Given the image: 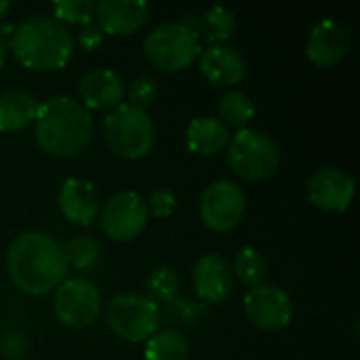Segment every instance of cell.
<instances>
[{
    "label": "cell",
    "mask_w": 360,
    "mask_h": 360,
    "mask_svg": "<svg viewBox=\"0 0 360 360\" xmlns=\"http://www.w3.org/2000/svg\"><path fill=\"white\" fill-rule=\"evenodd\" d=\"M6 270L13 285L25 295H46L57 289L68 274L61 245L42 232L15 236L6 253Z\"/></svg>",
    "instance_id": "obj_1"
},
{
    "label": "cell",
    "mask_w": 360,
    "mask_h": 360,
    "mask_svg": "<svg viewBox=\"0 0 360 360\" xmlns=\"http://www.w3.org/2000/svg\"><path fill=\"white\" fill-rule=\"evenodd\" d=\"M93 116L68 95H55L38 105L34 135L38 146L57 158H72L84 152L93 139Z\"/></svg>",
    "instance_id": "obj_2"
},
{
    "label": "cell",
    "mask_w": 360,
    "mask_h": 360,
    "mask_svg": "<svg viewBox=\"0 0 360 360\" xmlns=\"http://www.w3.org/2000/svg\"><path fill=\"white\" fill-rule=\"evenodd\" d=\"M6 46L23 68L34 72H53L68 65L74 53V38L57 19L38 15L17 25Z\"/></svg>",
    "instance_id": "obj_3"
},
{
    "label": "cell",
    "mask_w": 360,
    "mask_h": 360,
    "mask_svg": "<svg viewBox=\"0 0 360 360\" xmlns=\"http://www.w3.org/2000/svg\"><path fill=\"white\" fill-rule=\"evenodd\" d=\"M103 139L114 156L137 160L154 148V124L146 110L120 103L103 118Z\"/></svg>",
    "instance_id": "obj_4"
},
{
    "label": "cell",
    "mask_w": 360,
    "mask_h": 360,
    "mask_svg": "<svg viewBox=\"0 0 360 360\" xmlns=\"http://www.w3.org/2000/svg\"><path fill=\"white\" fill-rule=\"evenodd\" d=\"M146 59L160 72H181L202 53L200 38L184 23H165L154 27L143 40Z\"/></svg>",
    "instance_id": "obj_5"
},
{
    "label": "cell",
    "mask_w": 360,
    "mask_h": 360,
    "mask_svg": "<svg viewBox=\"0 0 360 360\" xmlns=\"http://www.w3.org/2000/svg\"><path fill=\"white\" fill-rule=\"evenodd\" d=\"M110 331L131 344L148 342L160 327V310L139 293H118L105 306Z\"/></svg>",
    "instance_id": "obj_6"
},
{
    "label": "cell",
    "mask_w": 360,
    "mask_h": 360,
    "mask_svg": "<svg viewBox=\"0 0 360 360\" xmlns=\"http://www.w3.org/2000/svg\"><path fill=\"white\" fill-rule=\"evenodd\" d=\"M281 154L270 135L257 129H240L228 143L230 169L249 181H264L278 169Z\"/></svg>",
    "instance_id": "obj_7"
},
{
    "label": "cell",
    "mask_w": 360,
    "mask_h": 360,
    "mask_svg": "<svg viewBox=\"0 0 360 360\" xmlns=\"http://www.w3.org/2000/svg\"><path fill=\"white\" fill-rule=\"evenodd\" d=\"M53 308L65 327L84 329L97 321L101 312V295L89 278H68L57 287Z\"/></svg>",
    "instance_id": "obj_8"
},
{
    "label": "cell",
    "mask_w": 360,
    "mask_h": 360,
    "mask_svg": "<svg viewBox=\"0 0 360 360\" xmlns=\"http://www.w3.org/2000/svg\"><path fill=\"white\" fill-rule=\"evenodd\" d=\"M148 217L146 200L137 192H118L99 211L101 230L118 243L137 238L148 226Z\"/></svg>",
    "instance_id": "obj_9"
},
{
    "label": "cell",
    "mask_w": 360,
    "mask_h": 360,
    "mask_svg": "<svg viewBox=\"0 0 360 360\" xmlns=\"http://www.w3.org/2000/svg\"><path fill=\"white\" fill-rule=\"evenodd\" d=\"M247 198L234 181L219 179L200 196V219L213 232H228L243 219Z\"/></svg>",
    "instance_id": "obj_10"
},
{
    "label": "cell",
    "mask_w": 360,
    "mask_h": 360,
    "mask_svg": "<svg viewBox=\"0 0 360 360\" xmlns=\"http://www.w3.org/2000/svg\"><path fill=\"white\" fill-rule=\"evenodd\" d=\"M245 314L253 327L262 331H281L293 319V302L289 293L276 285H257L245 295Z\"/></svg>",
    "instance_id": "obj_11"
},
{
    "label": "cell",
    "mask_w": 360,
    "mask_h": 360,
    "mask_svg": "<svg viewBox=\"0 0 360 360\" xmlns=\"http://www.w3.org/2000/svg\"><path fill=\"white\" fill-rule=\"evenodd\" d=\"M308 198L314 207L329 211V213H344L354 200V179L350 173L338 167L319 169L308 179Z\"/></svg>",
    "instance_id": "obj_12"
},
{
    "label": "cell",
    "mask_w": 360,
    "mask_h": 360,
    "mask_svg": "<svg viewBox=\"0 0 360 360\" xmlns=\"http://www.w3.org/2000/svg\"><path fill=\"white\" fill-rule=\"evenodd\" d=\"M192 285L196 295L207 304H221L230 297L234 289V276L230 270V264L217 255L209 253L196 259L192 268Z\"/></svg>",
    "instance_id": "obj_13"
},
{
    "label": "cell",
    "mask_w": 360,
    "mask_h": 360,
    "mask_svg": "<svg viewBox=\"0 0 360 360\" xmlns=\"http://www.w3.org/2000/svg\"><path fill=\"white\" fill-rule=\"evenodd\" d=\"M61 215L74 226H91L101 211V200L95 186L80 177H68L57 196Z\"/></svg>",
    "instance_id": "obj_14"
},
{
    "label": "cell",
    "mask_w": 360,
    "mask_h": 360,
    "mask_svg": "<svg viewBox=\"0 0 360 360\" xmlns=\"http://www.w3.org/2000/svg\"><path fill=\"white\" fill-rule=\"evenodd\" d=\"M150 15V6L141 0H101L95 4L97 27L110 36L135 34Z\"/></svg>",
    "instance_id": "obj_15"
},
{
    "label": "cell",
    "mask_w": 360,
    "mask_h": 360,
    "mask_svg": "<svg viewBox=\"0 0 360 360\" xmlns=\"http://www.w3.org/2000/svg\"><path fill=\"white\" fill-rule=\"evenodd\" d=\"M306 55L319 68H335L348 55V34L346 27L333 19L319 21L306 42Z\"/></svg>",
    "instance_id": "obj_16"
},
{
    "label": "cell",
    "mask_w": 360,
    "mask_h": 360,
    "mask_svg": "<svg viewBox=\"0 0 360 360\" xmlns=\"http://www.w3.org/2000/svg\"><path fill=\"white\" fill-rule=\"evenodd\" d=\"M200 74L215 86H230L245 78L247 63L234 46L213 44L200 53Z\"/></svg>",
    "instance_id": "obj_17"
},
{
    "label": "cell",
    "mask_w": 360,
    "mask_h": 360,
    "mask_svg": "<svg viewBox=\"0 0 360 360\" xmlns=\"http://www.w3.org/2000/svg\"><path fill=\"white\" fill-rule=\"evenodd\" d=\"M78 93L84 108L91 110H114L124 97V82L112 70H93L80 78Z\"/></svg>",
    "instance_id": "obj_18"
},
{
    "label": "cell",
    "mask_w": 360,
    "mask_h": 360,
    "mask_svg": "<svg viewBox=\"0 0 360 360\" xmlns=\"http://www.w3.org/2000/svg\"><path fill=\"white\" fill-rule=\"evenodd\" d=\"M186 143L194 154L215 156L224 152L230 143L228 127L213 116H198L186 129Z\"/></svg>",
    "instance_id": "obj_19"
},
{
    "label": "cell",
    "mask_w": 360,
    "mask_h": 360,
    "mask_svg": "<svg viewBox=\"0 0 360 360\" xmlns=\"http://www.w3.org/2000/svg\"><path fill=\"white\" fill-rule=\"evenodd\" d=\"M38 103L36 99L21 89L6 91L0 95V131L17 133L30 127L36 118Z\"/></svg>",
    "instance_id": "obj_20"
},
{
    "label": "cell",
    "mask_w": 360,
    "mask_h": 360,
    "mask_svg": "<svg viewBox=\"0 0 360 360\" xmlns=\"http://www.w3.org/2000/svg\"><path fill=\"white\" fill-rule=\"evenodd\" d=\"M179 23L188 25L192 32H196L198 38L202 36L207 42H213V44L226 42L236 32V17H234V13L230 8H224V6H213V8H209L198 19H190L186 15Z\"/></svg>",
    "instance_id": "obj_21"
},
{
    "label": "cell",
    "mask_w": 360,
    "mask_h": 360,
    "mask_svg": "<svg viewBox=\"0 0 360 360\" xmlns=\"http://www.w3.org/2000/svg\"><path fill=\"white\" fill-rule=\"evenodd\" d=\"M146 360H190V344L177 329L156 331L146 342Z\"/></svg>",
    "instance_id": "obj_22"
},
{
    "label": "cell",
    "mask_w": 360,
    "mask_h": 360,
    "mask_svg": "<svg viewBox=\"0 0 360 360\" xmlns=\"http://www.w3.org/2000/svg\"><path fill=\"white\" fill-rule=\"evenodd\" d=\"M230 270H232V276L238 283L253 289L257 285H264V278L268 274V264H266V259H264V255L259 251H255L253 247H245L234 257V264H232Z\"/></svg>",
    "instance_id": "obj_23"
},
{
    "label": "cell",
    "mask_w": 360,
    "mask_h": 360,
    "mask_svg": "<svg viewBox=\"0 0 360 360\" xmlns=\"http://www.w3.org/2000/svg\"><path fill=\"white\" fill-rule=\"evenodd\" d=\"M255 118V105L249 95L240 91H230L219 101V120L228 127H240L247 129V124Z\"/></svg>",
    "instance_id": "obj_24"
},
{
    "label": "cell",
    "mask_w": 360,
    "mask_h": 360,
    "mask_svg": "<svg viewBox=\"0 0 360 360\" xmlns=\"http://www.w3.org/2000/svg\"><path fill=\"white\" fill-rule=\"evenodd\" d=\"M179 276L173 268H156L150 272V276L146 278V297L150 302H154L156 306L158 304H169L173 302L177 295H179Z\"/></svg>",
    "instance_id": "obj_25"
},
{
    "label": "cell",
    "mask_w": 360,
    "mask_h": 360,
    "mask_svg": "<svg viewBox=\"0 0 360 360\" xmlns=\"http://www.w3.org/2000/svg\"><path fill=\"white\" fill-rule=\"evenodd\" d=\"M61 249H63V257H65L68 268L72 266L74 270H89L99 259V243L86 234L72 238Z\"/></svg>",
    "instance_id": "obj_26"
},
{
    "label": "cell",
    "mask_w": 360,
    "mask_h": 360,
    "mask_svg": "<svg viewBox=\"0 0 360 360\" xmlns=\"http://www.w3.org/2000/svg\"><path fill=\"white\" fill-rule=\"evenodd\" d=\"M53 13L59 23H74V25H91L95 17V2L93 0H55Z\"/></svg>",
    "instance_id": "obj_27"
},
{
    "label": "cell",
    "mask_w": 360,
    "mask_h": 360,
    "mask_svg": "<svg viewBox=\"0 0 360 360\" xmlns=\"http://www.w3.org/2000/svg\"><path fill=\"white\" fill-rule=\"evenodd\" d=\"M156 93H158V86L152 76H137L131 80V84L127 89L129 103L139 110H146L156 99Z\"/></svg>",
    "instance_id": "obj_28"
},
{
    "label": "cell",
    "mask_w": 360,
    "mask_h": 360,
    "mask_svg": "<svg viewBox=\"0 0 360 360\" xmlns=\"http://www.w3.org/2000/svg\"><path fill=\"white\" fill-rule=\"evenodd\" d=\"M27 338L17 331V329H8L2 333L0 338V354L4 360H25L27 356Z\"/></svg>",
    "instance_id": "obj_29"
},
{
    "label": "cell",
    "mask_w": 360,
    "mask_h": 360,
    "mask_svg": "<svg viewBox=\"0 0 360 360\" xmlns=\"http://www.w3.org/2000/svg\"><path fill=\"white\" fill-rule=\"evenodd\" d=\"M196 306L186 297H175L167 304V316L177 327H190L196 321Z\"/></svg>",
    "instance_id": "obj_30"
},
{
    "label": "cell",
    "mask_w": 360,
    "mask_h": 360,
    "mask_svg": "<svg viewBox=\"0 0 360 360\" xmlns=\"http://www.w3.org/2000/svg\"><path fill=\"white\" fill-rule=\"evenodd\" d=\"M177 207V198L171 190H156L150 194V198L146 200V209H148V215H154V217H169Z\"/></svg>",
    "instance_id": "obj_31"
},
{
    "label": "cell",
    "mask_w": 360,
    "mask_h": 360,
    "mask_svg": "<svg viewBox=\"0 0 360 360\" xmlns=\"http://www.w3.org/2000/svg\"><path fill=\"white\" fill-rule=\"evenodd\" d=\"M78 42L82 49L86 51H95L103 44V32L97 27V25H84L80 32H78Z\"/></svg>",
    "instance_id": "obj_32"
},
{
    "label": "cell",
    "mask_w": 360,
    "mask_h": 360,
    "mask_svg": "<svg viewBox=\"0 0 360 360\" xmlns=\"http://www.w3.org/2000/svg\"><path fill=\"white\" fill-rule=\"evenodd\" d=\"M6 53H8V46H6L4 38L0 36V68H2V65H4V61H6Z\"/></svg>",
    "instance_id": "obj_33"
},
{
    "label": "cell",
    "mask_w": 360,
    "mask_h": 360,
    "mask_svg": "<svg viewBox=\"0 0 360 360\" xmlns=\"http://www.w3.org/2000/svg\"><path fill=\"white\" fill-rule=\"evenodd\" d=\"M8 11H11V2H8V0H0V19L6 17Z\"/></svg>",
    "instance_id": "obj_34"
}]
</instances>
